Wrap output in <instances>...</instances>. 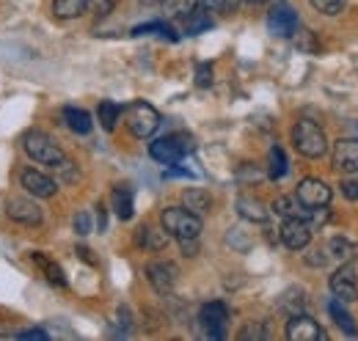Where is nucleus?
<instances>
[{
    "label": "nucleus",
    "mask_w": 358,
    "mask_h": 341,
    "mask_svg": "<svg viewBox=\"0 0 358 341\" xmlns=\"http://www.w3.org/2000/svg\"><path fill=\"white\" fill-rule=\"evenodd\" d=\"M345 3H348V0H312L314 8H317L320 14H328V17L339 14V11L345 8Z\"/></svg>",
    "instance_id": "nucleus-34"
},
{
    "label": "nucleus",
    "mask_w": 358,
    "mask_h": 341,
    "mask_svg": "<svg viewBox=\"0 0 358 341\" xmlns=\"http://www.w3.org/2000/svg\"><path fill=\"white\" fill-rule=\"evenodd\" d=\"M160 226L171 237H177V240H193V237L201 234V217L193 215L190 210H185V207H169V210H163Z\"/></svg>",
    "instance_id": "nucleus-2"
},
{
    "label": "nucleus",
    "mask_w": 358,
    "mask_h": 341,
    "mask_svg": "<svg viewBox=\"0 0 358 341\" xmlns=\"http://www.w3.org/2000/svg\"><path fill=\"white\" fill-rule=\"evenodd\" d=\"M124 119H127V129L135 138H149L155 129L160 127V113L143 99H135L133 105L124 110Z\"/></svg>",
    "instance_id": "nucleus-3"
},
{
    "label": "nucleus",
    "mask_w": 358,
    "mask_h": 341,
    "mask_svg": "<svg viewBox=\"0 0 358 341\" xmlns=\"http://www.w3.org/2000/svg\"><path fill=\"white\" fill-rule=\"evenodd\" d=\"M331 196H334V190L322 182V179H303L301 184H298V193H295V198L306 207V210H320V207H328L331 204Z\"/></svg>",
    "instance_id": "nucleus-9"
},
{
    "label": "nucleus",
    "mask_w": 358,
    "mask_h": 341,
    "mask_svg": "<svg viewBox=\"0 0 358 341\" xmlns=\"http://www.w3.org/2000/svg\"><path fill=\"white\" fill-rule=\"evenodd\" d=\"M190 140L185 135H169V138H160L149 146V157L160 166H177L179 160L185 157V152H190Z\"/></svg>",
    "instance_id": "nucleus-5"
},
{
    "label": "nucleus",
    "mask_w": 358,
    "mask_h": 341,
    "mask_svg": "<svg viewBox=\"0 0 358 341\" xmlns=\"http://www.w3.org/2000/svg\"><path fill=\"white\" fill-rule=\"evenodd\" d=\"M273 212L281 215V217H306V220H309L306 207H303L298 198H292V196H281V198H275V201H273Z\"/></svg>",
    "instance_id": "nucleus-23"
},
{
    "label": "nucleus",
    "mask_w": 358,
    "mask_h": 341,
    "mask_svg": "<svg viewBox=\"0 0 358 341\" xmlns=\"http://www.w3.org/2000/svg\"><path fill=\"white\" fill-rule=\"evenodd\" d=\"M196 85L199 88H210L213 85V66L210 64H199L196 66Z\"/></svg>",
    "instance_id": "nucleus-35"
},
{
    "label": "nucleus",
    "mask_w": 358,
    "mask_h": 341,
    "mask_svg": "<svg viewBox=\"0 0 358 341\" xmlns=\"http://www.w3.org/2000/svg\"><path fill=\"white\" fill-rule=\"evenodd\" d=\"M328 314L334 317V322H336V325H339L345 333L356 336V319H353V317L345 311V303H342V300H331V303H328Z\"/></svg>",
    "instance_id": "nucleus-25"
},
{
    "label": "nucleus",
    "mask_w": 358,
    "mask_h": 341,
    "mask_svg": "<svg viewBox=\"0 0 358 341\" xmlns=\"http://www.w3.org/2000/svg\"><path fill=\"white\" fill-rule=\"evenodd\" d=\"M146 278L155 292L169 295L177 284V267L171 261H152V264H146Z\"/></svg>",
    "instance_id": "nucleus-12"
},
{
    "label": "nucleus",
    "mask_w": 358,
    "mask_h": 341,
    "mask_svg": "<svg viewBox=\"0 0 358 341\" xmlns=\"http://www.w3.org/2000/svg\"><path fill=\"white\" fill-rule=\"evenodd\" d=\"M331 163H334V168L339 170V173H345V176H356L358 173V143L356 140H348V138L336 140V143H334V152H331Z\"/></svg>",
    "instance_id": "nucleus-11"
},
{
    "label": "nucleus",
    "mask_w": 358,
    "mask_h": 341,
    "mask_svg": "<svg viewBox=\"0 0 358 341\" xmlns=\"http://www.w3.org/2000/svg\"><path fill=\"white\" fill-rule=\"evenodd\" d=\"M31 261L45 273V278L52 284V286H58V289H64V286H66V275H64V270H61L55 261H50L45 254H31Z\"/></svg>",
    "instance_id": "nucleus-18"
},
{
    "label": "nucleus",
    "mask_w": 358,
    "mask_h": 341,
    "mask_svg": "<svg viewBox=\"0 0 358 341\" xmlns=\"http://www.w3.org/2000/svg\"><path fill=\"white\" fill-rule=\"evenodd\" d=\"M287 339L289 341H320L322 339V331H320V325L314 322L312 317H306V314H292L289 322H287Z\"/></svg>",
    "instance_id": "nucleus-14"
},
{
    "label": "nucleus",
    "mask_w": 358,
    "mask_h": 341,
    "mask_svg": "<svg viewBox=\"0 0 358 341\" xmlns=\"http://www.w3.org/2000/svg\"><path fill=\"white\" fill-rule=\"evenodd\" d=\"M179 245H182V254L185 256L199 254V237H193V240H179Z\"/></svg>",
    "instance_id": "nucleus-40"
},
{
    "label": "nucleus",
    "mask_w": 358,
    "mask_h": 341,
    "mask_svg": "<svg viewBox=\"0 0 358 341\" xmlns=\"http://www.w3.org/2000/svg\"><path fill=\"white\" fill-rule=\"evenodd\" d=\"M265 336H268V333H265V331H259V328H254V325H251V328H245V331L240 333V339H265Z\"/></svg>",
    "instance_id": "nucleus-42"
},
{
    "label": "nucleus",
    "mask_w": 358,
    "mask_h": 341,
    "mask_svg": "<svg viewBox=\"0 0 358 341\" xmlns=\"http://www.w3.org/2000/svg\"><path fill=\"white\" fill-rule=\"evenodd\" d=\"M226 322H229V308L221 300H210L199 308V325L210 339H226Z\"/></svg>",
    "instance_id": "nucleus-6"
},
{
    "label": "nucleus",
    "mask_w": 358,
    "mask_h": 341,
    "mask_svg": "<svg viewBox=\"0 0 358 341\" xmlns=\"http://www.w3.org/2000/svg\"><path fill=\"white\" fill-rule=\"evenodd\" d=\"M328 251H331V256H334V259L353 261V259H358V242H350L348 237H331Z\"/></svg>",
    "instance_id": "nucleus-24"
},
{
    "label": "nucleus",
    "mask_w": 358,
    "mask_h": 341,
    "mask_svg": "<svg viewBox=\"0 0 358 341\" xmlns=\"http://www.w3.org/2000/svg\"><path fill=\"white\" fill-rule=\"evenodd\" d=\"M245 3H265V0H245Z\"/></svg>",
    "instance_id": "nucleus-46"
},
{
    "label": "nucleus",
    "mask_w": 358,
    "mask_h": 341,
    "mask_svg": "<svg viewBox=\"0 0 358 341\" xmlns=\"http://www.w3.org/2000/svg\"><path fill=\"white\" fill-rule=\"evenodd\" d=\"M138 3H141V6H146V8H152V6H160L163 0H138Z\"/></svg>",
    "instance_id": "nucleus-45"
},
{
    "label": "nucleus",
    "mask_w": 358,
    "mask_h": 341,
    "mask_svg": "<svg viewBox=\"0 0 358 341\" xmlns=\"http://www.w3.org/2000/svg\"><path fill=\"white\" fill-rule=\"evenodd\" d=\"M20 184H22L31 196H36V198H50V196L58 193V184H55L47 173H42V170H36V168L20 170Z\"/></svg>",
    "instance_id": "nucleus-13"
},
{
    "label": "nucleus",
    "mask_w": 358,
    "mask_h": 341,
    "mask_svg": "<svg viewBox=\"0 0 358 341\" xmlns=\"http://www.w3.org/2000/svg\"><path fill=\"white\" fill-rule=\"evenodd\" d=\"M268 166H270V170H268L270 179H281V176L289 173V160H287V154H284L281 146H273V149H270Z\"/></svg>",
    "instance_id": "nucleus-27"
},
{
    "label": "nucleus",
    "mask_w": 358,
    "mask_h": 341,
    "mask_svg": "<svg viewBox=\"0 0 358 341\" xmlns=\"http://www.w3.org/2000/svg\"><path fill=\"white\" fill-rule=\"evenodd\" d=\"M110 8H113V0H86V11L91 14L105 17V14H110Z\"/></svg>",
    "instance_id": "nucleus-36"
},
{
    "label": "nucleus",
    "mask_w": 358,
    "mask_h": 341,
    "mask_svg": "<svg viewBox=\"0 0 358 341\" xmlns=\"http://www.w3.org/2000/svg\"><path fill=\"white\" fill-rule=\"evenodd\" d=\"M160 6H163V11H166L169 17L182 20V17H187V14H190V11L199 6V0H163Z\"/></svg>",
    "instance_id": "nucleus-30"
},
{
    "label": "nucleus",
    "mask_w": 358,
    "mask_h": 341,
    "mask_svg": "<svg viewBox=\"0 0 358 341\" xmlns=\"http://www.w3.org/2000/svg\"><path fill=\"white\" fill-rule=\"evenodd\" d=\"M64 122H66V127L72 129V132H78V135H89L91 132V116L83 110V108H64Z\"/></svg>",
    "instance_id": "nucleus-22"
},
{
    "label": "nucleus",
    "mask_w": 358,
    "mask_h": 341,
    "mask_svg": "<svg viewBox=\"0 0 358 341\" xmlns=\"http://www.w3.org/2000/svg\"><path fill=\"white\" fill-rule=\"evenodd\" d=\"M52 168H55V176H58V179H64L66 184H75V182L80 179V170H78V166H75L72 160H66V157H64L61 163H55Z\"/></svg>",
    "instance_id": "nucleus-32"
},
{
    "label": "nucleus",
    "mask_w": 358,
    "mask_h": 341,
    "mask_svg": "<svg viewBox=\"0 0 358 341\" xmlns=\"http://www.w3.org/2000/svg\"><path fill=\"white\" fill-rule=\"evenodd\" d=\"M17 339H39V341H47V336L42 328H31V331H22V333H17Z\"/></svg>",
    "instance_id": "nucleus-41"
},
{
    "label": "nucleus",
    "mask_w": 358,
    "mask_h": 341,
    "mask_svg": "<svg viewBox=\"0 0 358 341\" xmlns=\"http://www.w3.org/2000/svg\"><path fill=\"white\" fill-rule=\"evenodd\" d=\"M268 31L278 39H289L298 31V11L287 3H275L268 14Z\"/></svg>",
    "instance_id": "nucleus-7"
},
{
    "label": "nucleus",
    "mask_w": 358,
    "mask_h": 341,
    "mask_svg": "<svg viewBox=\"0 0 358 341\" xmlns=\"http://www.w3.org/2000/svg\"><path fill=\"white\" fill-rule=\"evenodd\" d=\"M113 212L119 215V220H130L135 215V204H133V190L127 184H119L113 190Z\"/></svg>",
    "instance_id": "nucleus-20"
},
{
    "label": "nucleus",
    "mask_w": 358,
    "mask_h": 341,
    "mask_svg": "<svg viewBox=\"0 0 358 341\" xmlns=\"http://www.w3.org/2000/svg\"><path fill=\"white\" fill-rule=\"evenodd\" d=\"M91 231V215L89 212H78L75 215V234L86 237Z\"/></svg>",
    "instance_id": "nucleus-37"
},
{
    "label": "nucleus",
    "mask_w": 358,
    "mask_h": 341,
    "mask_svg": "<svg viewBox=\"0 0 358 341\" xmlns=\"http://www.w3.org/2000/svg\"><path fill=\"white\" fill-rule=\"evenodd\" d=\"M22 149H25V154H28L31 160L45 163V166H55V163L64 160L61 146H58L50 135H45V132H28V135L22 138Z\"/></svg>",
    "instance_id": "nucleus-4"
},
{
    "label": "nucleus",
    "mask_w": 358,
    "mask_h": 341,
    "mask_svg": "<svg viewBox=\"0 0 358 341\" xmlns=\"http://www.w3.org/2000/svg\"><path fill=\"white\" fill-rule=\"evenodd\" d=\"M86 11V0H52V14L58 20H78Z\"/></svg>",
    "instance_id": "nucleus-26"
},
{
    "label": "nucleus",
    "mask_w": 358,
    "mask_h": 341,
    "mask_svg": "<svg viewBox=\"0 0 358 341\" xmlns=\"http://www.w3.org/2000/svg\"><path fill=\"white\" fill-rule=\"evenodd\" d=\"M281 308H284L289 317H292V314H303V308H306V295H303L301 289H289V292H284Z\"/></svg>",
    "instance_id": "nucleus-31"
},
{
    "label": "nucleus",
    "mask_w": 358,
    "mask_h": 341,
    "mask_svg": "<svg viewBox=\"0 0 358 341\" xmlns=\"http://www.w3.org/2000/svg\"><path fill=\"white\" fill-rule=\"evenodd\" d=\"M278 234H281V242L289 251H303L312 242V226H309L306 217H284Z\"/></svg>",
    "instance_id": "nucleus-8"
},
{
    "label": "nucleus",
    "mask_w": 358,
    "mask_h": 341,
    "mask_svg": "<svg viewBox=\"0 0 358 341\" xmlns=\"http://www.w3.org/2000/svg\"><path fill=\"white\" fill-rule=\"evenodd\" d=\"M331 292H334V298L342 300V303H356L358 278H356V267H353V264H345V267H339V270L331 275Z\"/></svg>",
    "instance_id": "nucleus-10"
},
{
    "label": "nucleus",
    "mask_w": 358,
    "mask_h": 341,
    "mask_svg": "<svg viewBox=\"0 0 358 341\" xmlns=\"http://www.w3.org/2000/svg\"><path fill=\"white\" fill-rule=\"evenodd\" d=\"M292 146L309 157V160H317L328 152V138L320 124H314L312 119H301L295 127H292Z\"/></svg>",
    "instance_id": "nucleus-1"
},
{
    "label": "nucleus",
    "mask_w": 358,
    "mask_h": 341,
    "mask_svg": "<svg viewBox=\"0 0 358 341\" xmlns=\"http://www.w3.org/2000/svg\"><path fill=\"white\" fill-rule=\"evenodd\" d=\"M295 34H298V31H295ZM298 47L306 50V52H314V50H317V39H314L312 31H301V34H298Z\"/></svg>",
    "instance_id": "nucleus-38"
},
{
    "label": "nucleus",
    "mask_w": 358,
    "mask_h": 341,
    "mask_svg": "<svg viewBox=\"0 0 358 341\" xmlns=\"http://www.w3.org/2000/svg\"><path fill=\"white\" fill-rule=\"evenodd\" d=\"M185 20V34L187 36H199L201 31H210L213 28V17H210V11L207 8H193L187 17H182Z\"/></svg>",
    "instance_id": "nucleus-19"
},
{
    "label": "nucleus",
    "mask_w": 358,
    "mask_h": 341,
    "mask_svg": "<svg viewBox=\"0 0 358 341\" xmlns=\"http://www.w3.org/2000/svg\"><path fill=\"white\" fill-rule=\"evenodd\" d=\"M75 251H78V256H80V259H83L86 264H96V259H94V251H89L86 245H78Z\"/></svg>",
    "instance_id": "nucleus-43"
},
{
    "label": "nucleus",
    "mask_w": 358,
    "mask_h": 341,
    "mask_svg": "<svg viewBox=\"0 0 358 341\" xmlns=\"http://www.w3.org/2000/svg\"><path fill=\"white\" fill-rule=\"evenodd\" d=\"M138 242L146 248V251H163L169 245V231L166 228H152V226H143L138 231Z\"/></svg>",
    "instance_id": "nucleus-21"
},
{
    "label": "nucleus",
    "mask_w": 358,
    "mask_h": 341,
    "mask_svg": "<svg viewBox=\"0 0 358 341\" xmlns=\"http://www.w3.org/2000/svg\"><path fill=\"white\" fill-rule=\"evenodd\" d=\"M146 34H155V36H163V39H169V42H177V31L171 28V25H166V22H146V25H138L133 31V36H146Z\"/></svg>",
    "instance_id": "nucleus-28"
},
{
    "label": "nucleus",
    "mask_w": 358,
    "mask_h": 341,
    "mask_svg": "<svg viewBox=\"0 0 358 341\" xmlns=\"http://www.w3.org/2000/svg\"><path fill=\"white\" fill-rule=\"evenodd\" d=\"M182 204H185V210H190L193 215H207L210 212V207H213V198H210V193L207 190H185L182 193Z\"/></svg>",
    "instance_id": "nucleus-17"
},
{
    "label": "nucleus",
    "mask_w": 358,
    "mask_h": 341,
    "mask_svg": "<svg viewBox=\"0 0 358 341\" xmlns=\"http://www.w3.org/2000/svg\"><path fill=\"white\" fill-rule=\"evenodd\" d=\"M237 212L243 215L245 220H251V223H265L268 220V207L254 196H240L237 198Z\"/></svg>",
    "instance_id": "nucleus-16"
},
{
    "label": "nucleus",
    "mask_w": 358,
    "mask_h": 341,
    "mask_svg": "<svg viewBox=\"0 0 358 341\" xmlns=\"http://www.w3.org/2000/svg\"><path fill=\"white\" fill-rule=\"evenodd\" d=\"M6 215H8V220L22 223V226H39L42 223V210L28 198H11L6 204Z\"/></svg>",
    "instance_id": "nucleus-15"
},
{
    "label": "nucleus",
    "mask_w": 358,
    "mask_h": 341,
    "mask_svg": "<svg viewBox=\"0 0 358 341\" xmlns=\"http://www.w3.org/2000/svg\"><path fill=\"white\" fill-rule=\"evenodd\" d=\"M342 193H345V198H350V201H358V179H345L342 182Z\"/></svg>",
    "instance_id": "nucleus-39"
},
{
    "label": "nucleus",
    "mask_w": 358,
    "mask_h": 341,
    "mask_svg": "<svg viewBox=\"0 0 358 341\" xmlns=\"http://www.w3.org/2000/svg\"><path fill=\"white\" fill-rule=\"evenodd\" d=\"M207 11H218V14H229L240 6V0H199Z\"/></svg>",
    "instance_id": "nucleus-33"
},
{
    "label": "nucleus",
    "mask_w": 358,
    "mask_h": 341,
    "mask_svg": "<svg viewBox=\"0 0 358 341\" xmlns=\"http://www.w3.org/2000/svg\"><path fill=\"white\" fill-rule=\"evenodd\" d=\"M96 212H99V231H105V226H108V220H105V207L99 204V210H96Z\"/></svg>",
    "instance_id": "nucleus-44"
},
{
    "label": "nucleus",
    "mask_w": 358,
    "mask_h": 341,
    "mask_svg": "<svg viewBox=\"0 0 358 341\" xmlns=\"http://www.w3.org/2000/svg\"><path fill=\"white\" fill-rule=\"evenodd\" d=\"M119 116H122V108L116 102H99V124H102V129L113 132L119 124Z\"/></svg>",
    "instance_id": "nucleus-29"
}]
</instances>
